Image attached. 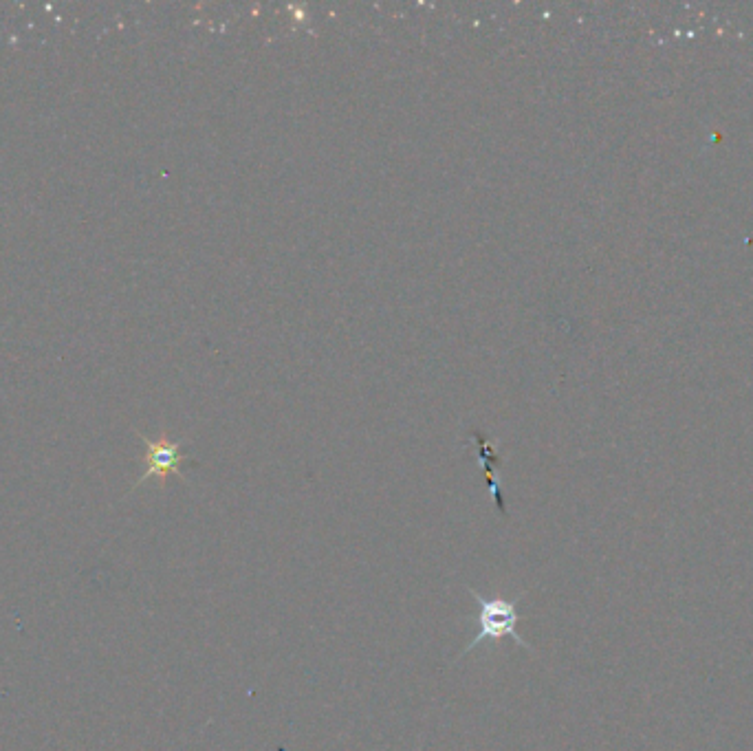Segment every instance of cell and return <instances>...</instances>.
Listing matches in <instances>:
<instances>
[{"label": "cell", "instance_id": "obj_2", "mask_svg": "<svg viewBox=\"0 0 753 751\" xmlns=\"http://www.w3.org/2000/svg\"><path fill=\"white\" fill-rule=\"evenodd\" d=\"M141 441L146 445V472L144 476H139V481L135 483L141 485L146 483L148 478H159L161 483H166L168 476H183L181 467L185 463H190V456L183 452V443L181 441H172L166 432L161 434L157 439H148L144 434H139Z\"/></svg>", "mask_w": 753, "mask_h": 751}, {"label": "cell", "instance_id": "obj_1", "mask_svg": "<svg viewBox=\"0 0 753 751\" xmlns=\"http://www.w3.org/2000/svg\"><path fill=\"white\" fill-rule=\"evenodd\" d=\"M469 593H472V597L478 604V617H476L478 635L472 639V644L463 650V655L472 652L476 646L483 644V641H498L505 637H509L520 648H529L527 641L518 633V622H520L518 600L522 595L511 597V600H507V597H494V600H487V597H483L474 589H469Z\"/></svg>", "mask_w": 753, "mask_h": 751}]
</instances>
